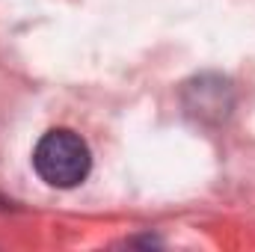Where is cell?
I'll use <instances>...</instances> for the list:
<instances>
[{"mask_svg": "<svg viewBox=\"0 0 255 252\" xmlns=\"http://www.w3.org/2000/svg\"><path fill=\"white\" fill-rule=\"evenodd\" d=\"M33 169L51 187H77L80 181H86V175L92 169L89 145L80 133H74L68 127L48 130L33 148Z\"/></svg>", "mask_w": 255, "mask_h": 252, "instance_id": "6da1fadb", "label": "cell"}]
</instances>
